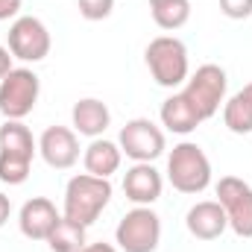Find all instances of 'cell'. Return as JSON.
I'll use <instances>...</instances> for the list:
<instances>
[{
  "instance_id": "6da1fadb",
  "label": "cell",
  "mask_w": 252,
  "mask_h": 252,
  "mask_svg": "<svg viewBox=\"0 0 252 252\" xmlns=\"http://www.w3.org/2000/svg\"><path fill=\"white\" fill-rule=\"evenodd\" d=\"M109 199H112V182L109 179L79 173L64 188V217L79 223V226H91L100 217V211L109 205Z\"/></svg>"
},
{
  "instance_id": "7a4b0ae2",
  "label": "cell",
  "mask_w": 252,
  "mask_h": 252,
  "mask_svg": "<svg viewBox=\"0 0 252 252\" xmlns=\"http://www.w3.org/2000/svg\"><path fill=\"white\" fill-rule=\"evenodd\" d=\"M32 156H35L32 132L21 121H6L0 126V182L6 185L27 182Z\"/></svg>"
},
{
  "instance_id": "3957f363",
  "label": "cell",
  "mask_w": 252,
  "mask_h": 252,
  "mask_svg": "<svg viewBox=\"0 0 252 252\" xmlns=\"http://www.w3.org/2000/svg\"><path fill=\"white\" fill-rule=\"evenodd\" d=\"M167 176H170V185L176 190L199 193L211 182V161H208V156L202 153L199 144L182 141V144L173 147V153L167 158Z\"/></svg>"
},
{
  "instance_id": "277c9868",
  "label": "cell",
  "mask_w": 252,
  "mask_h": 252,
  "mask_svg": "<svg viewBox=\"0 0 252 252\" xmlns=\"http://www.w3.org/2000/svg\"><path fill=\"white\" fill-rule=\"evenodd\" d=\"M147 67L164 88H176L188 79V47L173 35H158L147 44Z\"/></svg>"
},
{
  "instance_id": "5b68a950",
  "label": "cell",
  "mask_w": 252,
  "mask_h": 252,
  "mask_svg": "<svg viewBox=\"0 0 252 252\" xmlns=\"http://www.w3.org/2000/svg\"><path fill=\"white\" fill-rule=\"evenodd\" d=\"M190 106V112L196 115V121H208L214 118V112L220 109L223 97H226V70L220 64H202L196 67V73L188 79L185 91H179Z\"/></svg>"
},
{
  "instance_id": "8992f818",
  "label": "cell",
  "mask_w": 252,
  "mask_h": 252,
  "mask_svg": "<svg viewBox=\"0 0 252 252\" xmlns=\"http://www.w3.org/2000/svg\"><path fill=\"white\" fill-rule=\"evenodd\" d=\"M158 238H161V223L150 205H138L126 211L115 232V241L124 252H156Z\"/></svg>"
},
{
  "instance_id": "52a82bcc",
  "label": "cell",
  "mask_w": 252,
  "mask_h": 252,
  "mask_svg": "<svg viewBox=\"0 0 252 252\" xmlns=\"http://www.w3.org/2000/svg\"><path fill=\"white\" fill-rule=\"evenodd\" d=\"M38 91H41V82L30 67H12L0 79V112L9 121L27 118L38 103Z\"/></svg>"
},
{
  "instance_id": "ba28073f",
  "label": "cell",
  "mask_w": 252,
  "mask_h": 252,
  "mask_svg": "<svg viewBox=\"0 0 252 252\" xmlns=\"http://www.w3.org/2000/svg\"><path fill=\"white\" fill-rule=\"evenodd\" d=\"M217 202L223 205L229 226L238 238H252V188L238 176H223L217 182Z\"/></svg>"
},
{
  "instance_id": "9c48e42d",
  "label": "cell",
  "mask_w": 252,
  "mask_h": 252,
  "mask_svg": "<svg viewBox=\"0 0 252 252\" xmlns=\"http://www.w3.org/2000/svg\"><path fill=\"white\" fill-rule=\"evenodd\" d=\"M9 53L15 59H24V62H41L50 53V32H47V27L38 18H32V15L18 18L9 27Z\"/></svg>"
},
{
  "instance_id": "30bf717a",
  "label": "cell",
  "mask_w": 252,
  "mask_h": 252,
  "mask_svg": "<svg viewBox=\"0 0 252 252\" xmlns=\"http://www.w3.org/2000/svg\"><path fill=\"white\" fill-rule=\"evenodd\" d=\"M121 150L135 161H156L164 153V132L147 118H135L121 129Z\"/></svg>"
},
{
  "instance_id": "8fae6325",
  "label": "cell",
  "mask_w": 252,
  "mask_h": 252,
  "mask_svg": "<svg viewBox=\"0 0 252 252\" xmlns=\"http://www.w3.org/2000/svg\"><path fill=\"white\" fill-rule=\"evenodd\" d=\"M38 150L44 156V161L56 170H67L76 164L79 158V141H76V132L67 129V126H47L41 141H38Z\"/></svg>"
},
{
  "instance_id": "7c38bea8",
  "label": "cell",
  "mask_w": 252,
  "mask_h": 252,
  "mask_svg": "<svg viewBox=\"0 0 252 252\" xmlns=\"http://www.w3.org/2000/svg\"><path fill=\"white\" fill-rule=\"evenodd\" d=\"M59 220H62V217H59L56 205H53L47 196H32V199H27L24 208H21V217H18L21 232H24L30 241H47Z\"/></svg>"
},
{
  "instance_id": "4fadbf2b",
  "label": "cell",
  "mask_w": 252,
  "mask_h": 252,
  "mask_svg": "<svg viewBox=\"0 0 252 252\" xmlns=\"http://www.w3.org/2000/svg\"><path fill=\"white\" fill-rule=\"evenodd\" d=\"M185 226L193 238L199 241H214L226 232L229 226V217L223 211V205L217 199H205V202H196L188 208V217H185Z\"/></svg>"
},
{
  "instance_id": "5bb4252c",
  "label": "cell",
  "mask_w": 252,
  "mask_h": 252,
  "mask_svg": "<svg viewBox=\"0 0 252 252\" xmlns=\"http://www.w3.org/2000/svg\"><path fill=\"white\" fill-rule=\"evenodd\" d=\"M124 193H126V199H132L138 205H153L161 196V176H158V170L150 161H138L132 170H126Z\"/></svg>"
},
{
  "instance_id": "9a60e30c",
  "label": "cell",
  "mask_w": 252,
  "mask_h": 252,
  "mask_svg": "<svg viewBox=\"0 0 252 252\" xmlns=\"http://www.w3.org/2000/svg\"><path fill=\"white\" fill-rule=\"evenodd\" d=\"M82 161H85V170H88L91 176L109 179V176L121 167V150H118V144H112V141H106V138H97V141L88 144Z\"/></svg>"
},
{
  "instance_id": "2e32d148",
  "label": "cell",
  "mask_w": 252,
  "mask_h": 252,
  "mask_svg": "<svg viewBox=\"0 0 252 252\" xmlns=\"http://www.w3.org/2000/svg\"><path fill=\"white\" fill-rule=\"evenodd\" d=\"M112 121V115H109V106L103 103V100H97V97H85V100H79L76 106H73V126H76V132H82V135H100V132H106V126Z\"/></svg>"
},
{
  "instance_id": "e0dca14e",
  "label": "cell",
  "mask_w": 252,
  "mask_h": 252,
  "mask_svg": "<svg viewBox=\"0 0 252 252\" xmlns=\"http://www.w3.org/2000/svg\"><path fill=\"white\" fill-rule=\"evenodd\" d=\"M223 124L235 135H250L252 132V82H247L238 94H232V100L223 109Z\"/></svg>"
},
{
  "instance_id": "ac0fdd59",
  "label": "cell",
  "mask_w": 252,
  "mask_h": 252,
  "mask_svg": "<svg viewBox=\"0 0 252 252\" xmlns=\"http://www.w3.org/2000/svg\"><path fill=\"white\" fill-rule=\"evenodd\" d=\"M161 124L167 126L170 132H179V135H188L193 132L199 121H196V115L190 112V106L185 103V97L182 94H173V97H167L164 103H161Z\"/></svg>"
},
{
  "instance_id": "d6986e66",
  "label": "cell",
  "mask_w": 252,
  "mask_h": 252,
  "mask_svg": "<svg viewBox=\"0 0 252 252\" xmlns=\"http://www.w3.org/2000/svg\"><path fill=\"white\" fill-rule=\"evenodd\" d=\"M150 12L161 30H179L190 18V0H150Z\"/></svg>"
},
{
  "instance_id": "ffe728a7",
  "label": "cell",
  "mask_w": 252,
  "mask_h": 252,
  "mask_svg": "<svg viewBox=\"0 0 252 252\" xmlns=\"http://www.w3.org/2000/svg\"><path fill=\"white\" fill-rule=\"evenodd\" d=\"M47 247H50L53 252H76V250H82V247H85V226H79V223H73V220L62 217V220L56 223V229L50 232Z\"/></svg>"
},
{
  "instance_id": "44dd1931",
  "label": "cell",
  "mask_w": 252,
  "mask_h": 252,
  "mask_svg": "<svg viewBox=\"0 0 252 252\" xmlns=\"http://www.w3.org/2000/svg\"><path fill=\"white\" fill-rule=\"evenodd\" d=\"M76 9H79V15L88 18V21H103V18L112 15L115 0H76Z\"/></svg>"
},
{
  "instance_id": "7402d4cb",
  "label": "cell",
  "mask_w": 252,
  "mask_h": 252,
  "mask_svg": "<svg viewBox=\"0 0 252 252\" xmlns=\"http://www.w3.org/2000/svg\"><path fill=\"white\" fill-rule=\"evenodd\" d=\"M220 12L226 18H250L252 0H220Z\"/></svg>"
},
{
  "instance_id": "603a6c76",
  "label": "cell",
  "mask_w": 252,
  "mask_h": 252,
  "mask_svg": "<svg viewBox=\"0 0 252 252\" xmlns=\"http://www.w3.org/2000/svg\"><path fill=\"white\" fill-rule=\"evenodd\" d=\"M18 9H21V0H0V21L15 18V15H18Z\"/></svg>"
},
{
  "instance_id": "cb8c5ba5",
  "label": "cell",
  "mask_w": 252,
  "mask_h": 252,
  "mask_svg": "<svg viewBox=\"0 0 252 252\" xmlns=\"http://www.w3.org/2000/svg\"><path fill=\"white\" fill-rule=\"evenodd\" d=\"M12 59H15V56L9 53V47H0V79L12 70Z\"/></svg>"
},
{
  "instance_id": "d4e9b609",
  "label": "cell",
  "mask_w": 252,
  "mask_h": 252,
  "mask_svg": "<svg viewBox=\"0 0 252 252\" xmlns=\"http://www.w3.org/2000/svg\"><path fill=\"white\" fill-rule=\"evenodd\" d=\"M76 252H118V250H115L112 244H103V241H100V244H85L82 250H76Z\"/></svg>"
},
{
  "instance_id": "484cf974",
  "label": "cell",
  "mask_w": 252,
  "mask_h": 252,
  "mask_svg": "<svg viewBox=\"0 0 252 252\" xmlns=\"http://www.w3.org/2000/svg\"><path fill=\"white\" fill-rule=\"evenodd\" d=\"M9 211H12V205H9V196H6V193H0V226L9 220Z\"/></svg>"
}]
</instances>
